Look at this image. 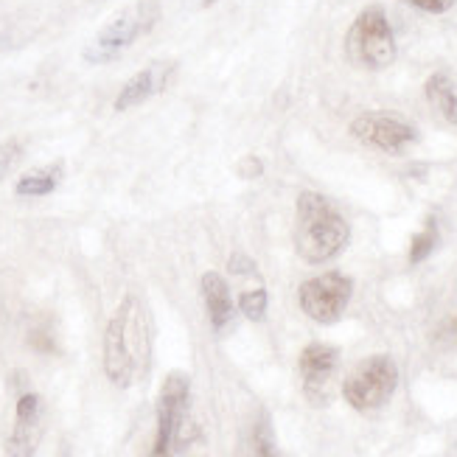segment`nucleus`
Instances as JSON below:
<instances>
[{
    "instance_id": "f8f14e48",
    "label": "nucleus",
    "mask_w": 457,
    "mask_h": 457,
    "mask_svg": "<svg viewBox=\"0 0 457 457\" xmlns=\"http://www.w3.org/2000/svg\"><path fill=\"white\" fill-rule=\"evenodd\" d=\"M203 297H205V306H208L211 326L216 331L230 328L233 317H236V306H233V297H230V287L225 284L222 275H216V272L203 275Z\"/></svg>"
},
{
    "instance_id": "6ab92c4d",
    "label": "nucleus",
    "mask_w": 457,
    "mask_h": 457,
    "mask_svg": "<svg viewBox=\"0 0 457 457\" xmlns=\"http://www.w3.org/2000/svg\"><path fill=\"white\" fill-rule=\"evenodd\" d=\"M407 4L421 12H429V14H444L452 6H457V0H407Z\"/></svg>"
},
{
    "instance_id": "a211bd4d",
    "label": "nucleus",
    "mask_w": 457,
    "mask_h": 457,
    "mask_svg": "<svg viewBox=\"0 0 457 457\" xmlns=\"http://www.w3.org/2000/svg\"><path fill=\"white\" fill-rule=\"evenodd\" d=\"M20 157H23V146L17 141H4L0 144V180L20 163Z\"/></svg>"
},
{
    "instance_id": "2eb2a0df",
    "label": "nucleus",
    "mask_w": 457,
    "mask_h": 457,
    "mask_svg": "<svg viewBox=\"0 0 457 457\" xmlns=\"http://www.w3.org/2000/svg\"><path fill=\"white\" fill-rule=\"evenodd\" d=\"M238 309H242V314L247 317V320H264L267 314V292L264 289H250L245 292L242 297H238Z\"/></svg>"
},
{
    "instance_id": "7ed1b4c3",
    "label": "nucleus",
    "mask_w": 457,
    "mask_h": 457,
    "mask_svg": "<svg viewBox=\"0 0 457 457\" xmlns=\"http://www.w3.org/2000/svg\"><path fill=\"white\" fill-rule=\"evenodd\" d=\"M191 385L186 373H169L157 399V438L152 457H174L196 438V424L188 412Z\"/></svg>"
},
{
    "instance_id": "4be33fe9",
    "label": "nucleus",
    "mask_w": 457,
    "mask_h": 457,
    "mask_svg": "<svg viewBox=\"0 0 457 457\" xmlns=\"http://www.w3.org/2000/svg\"><path fill=\"white\" fill-rule=\"evenodd\" d=\"M253 270H255V264L250 262L247 255H233L230 258V272L233 275H250Z\"/></svg>"
},
{
    "instance_id": "6e6552de",
    "label": "nucleus",
    "mask_w": 457,
    "mask_h": 457,
    "mask_svg": "<svg viewBox=\"0 0 457 457\" xmlns=\"http://www.w3.org/2000/svg\"><path fill=\"white\" fill-rule=\"evenodd\" d=\"M351 135L365 146L382 149L387 154H402L419 141V129L407 118L393 112H362L360 118H353Z\"/></svg>"
},
{
    "instance_id": "ddd939ff",
    "label": "nucleus",
    "mask_w": 457,
    "mask_h": 457,
    "mask_svg": "<svg viewBox=\"0 0 457 457\" xmlns=\"http://www.w3.org/2000/svg\"><path fill=\"white\" fill-rule=\"evenodd\" d=\"M427 102L438 110L449 124H457V87L446 73H432L424 85Z\"/></svg>"
},
{
    "instance_id": "5701e85b",
    "label": "nucleus",
    "mask_w": 457,
    "mask_h": 457,
    "mask_svg": "<svg viewBox=\"0 0 457 457\" xmlns=\"http://www.w3.org/2000/svg\"><path fill=\"white\" fill-rule=\"evenodd\" d=\"M211 4H213V0H205V6H211Z\"/></svg>"
},
{
    "instance_id": "0eeeda50",
    "label": "nucleus",
    "mask_w": 457,
    "mask_h": 457,
    "mask_svg": "<svg viewBox=\"0 0 457 457\" xmlns=\"http://www.w3.org/2000/svg\"><path fill=\"white\" fill-rule=\"evenodd\" d=\"M353 284L351 278L340 275V272H326L317 275L312 281H306L297 292V301H301V309L312 317L314 323H337L343 317L348 301H351Z\"/></svg>"
},
{
    "instance_id": "1a4fd4ad",
    "label": "nucleus",
    "mask_w": 457,
    "mask_h": 457,
    "mask_svg": "<svg viewBox=\"0 0 457 457\" xmlns=\"http://www.w3.org/2000/svg\"><path fill=\"white\" fill-rule=\"evenodd\" d=\"M337 362H340V353L331 345L314 343L306 345L301 353V376H303V390L314 404H323L331 399V379Z\"/></svg>"
},
{
    "instance_id": "f257e3e1",
    "label": "nucleus",
    "mask_w": 457,
    "mask_h": 457,
    "mask_svg": "<svg viewBox=\"0 0 457 457\" xmlns=\"http://www.w3.org/2000/svg\"><path fill=\"white\" fill-rule=\"evenodd\" d=\"M149 320L135 295H127L104 334V373L115 387H129L149 368Z\"/></svg>"
},
{
    "instance_id": "f03ea898",
    "label": "nucleus",
    "mask_w": 457,
    "mask_h": 457,
    "mask_svg": "<svg viewBox=\"0 0 457 457\" xmlns=\"http://www.w3.org/2000/svg\"><path fill=\"white\" fill-rule=\"evenodd\" d=\"M351 238V228L326 196L303 191L297 196V233L295 245L303 262L323 264L337 258Z\"/></svg>"
},
{
    "instance_id": "aec40b11",
    "label": "nucleus",
    "mask_w": 457,
    "mask_h": 457,
    "mask_svg": "<svg viewBox=\"0 0 457 457\" xmlns=\"http://www.w3.org/2000/svg\"><path fill=\"white\" fill-rule=\"evenodd\" d=\"M236 171H238V177H258L264 171V166H262V161L258 157H245V161H238V166H236Z\"/></svg>"
},
{
    "instance_id": "39448f33",
    "label": "nucleus",
    "mask_w": 457,
    "mask_h": 457,
    "mask_svg": "<svg viewBox=\"0 0 457 457\" xmlns=\"http://www.w3.org/2000/svg\"><path fill=\"white\" fill-rule=\"evenodd\" d=\"M345 54L353 65L382 71L395 59V37L382 6H368L345 34Z\"/></svg>"
},
{
    "instance_id": "9d476101",
    "label": "nucleus",
    "mask_w": 457,
    "mask_h": 457,
    "mask_svg": "<svg viewBox=\"0 0 457 457\" xmlns=\"http://www.w3.org/2000/svg\"><path fill=\"white\" fill-rule=\"evenodd\" d=\"M39 438H43V399L37 393H26L17 402L14 429L6 444L9 457H34Z\"/></svg>"
},
{
    "instance_id": "dca6fc26",
    "label": "nucleus",
    "mask_w": 457,
    "mask_h": 457,
    "mask_svg": "<svg viewBox=\"0 0 457 457\" xmlns=\"http://www.w3.org/2000/svg\"><path fill=\"white\" fill-rule=\"evenodd\" d=\"M435 242H438V230H435V222L427 225V230H421L419 236L412 238V247H410V262L419 264L424 258L435 250Z\"/></svg>"
},
{
    "instance_id": "9b49d317",
    "label": "nucleus",
    "mask_w": 457,
    "mask_h": 457,
    "mask_svg": "<svg viewBox=\"0 0 457 457\" xmlns=\"http://www.w3.org/2000/svg\"><path fill=\"white\" fill-rule=\"evenodd\" d=\"M171 71H174V65H169V62H154V65H149V68H144V71H137V73L129 79V82L121 87V93H118V98H115V110H118V112H124V110H132V107H137V104L149 102L152 96H157V93H161V90L169 85Z\"/></svg>"
},
{
    "instance_id": "423d86ee",
    "label": "nucleus",
    "mask_w": 457,
    "mask_h": 457,
    "mask_svg": "<svg viewBox=\"0 0 457 457\" xmlns=\"http://www.w3.org/2000/svg\"><path fill=\"white\" fill-rule=\"evenodd\" d=\"M395 387H399V368L390 356H368L348 373L343 395L353 410L370 412L387 404Z\"/></svg>"
},
{
    "instance_id": "4468645a",
    "label": "nucleus",
    "mask_w": 457,
    "mask_h": 457,
    "mask_svg": "<svg viewBox=\"0 0 457 457\" xmlns=\"http://www.w3.org/2000/svg\"><path fill=\"white\" fill-rule=\"evenodd\" d=\"M59 180H62V166L54 163V166H46V169H37L31 174H23L17 180L14 191L20 196H46L59 186Z\"/></svg>"
},
{
    "instance_id": "f3484780",
    "label": "nucleus",
    "mask_w": 457,
    "mask_h": 457,
    "mask_svg": "<svg viewBox=\"0 0 457 457\" xmlns=\"http://www.w3.org/2000/svg\"><path fill=\"white\" fill-rule=\"evenodd\" d=\"M253 452H255V457H278L275 438H272V429H270L267 421H258V427H255V435H253Z\"/></svg>"
},
{
    "instance_id": "20e7f679",
    "label": "nucleus",
    "mask_w": 457,
    "mask_h": 457,
    "mask_svg": "<svg viewBox=\"0 0 457 457\" xmlns=\"http://www.w3.org/2000/svg\"><path fill=\"white\" fill-rule=\"evenodd\" d=\"M157 20H161V4H157V0H137V4H132L118 17H112L110 23L96 34V39L85 51V59L93 65L112 62V59L121 56L132 43H137V37L149 34Z\"/></svg>"
},
{
    "instance_id": "412c9836",
    "label": "nucleus",
    "mask_w": 457,
    "mask_h": 457,
    "mask_svg": "<svg viewBox=\"0 0 457 457\" xmlns=\"http://www.w3.org/2000/svg\"><path fill=\"white\" fill-rule=\"evenodd\" d=\"M438 345H457V317H452L449 323H444L441 326V331H438Z\"/></svg>"
}]
</instances>
